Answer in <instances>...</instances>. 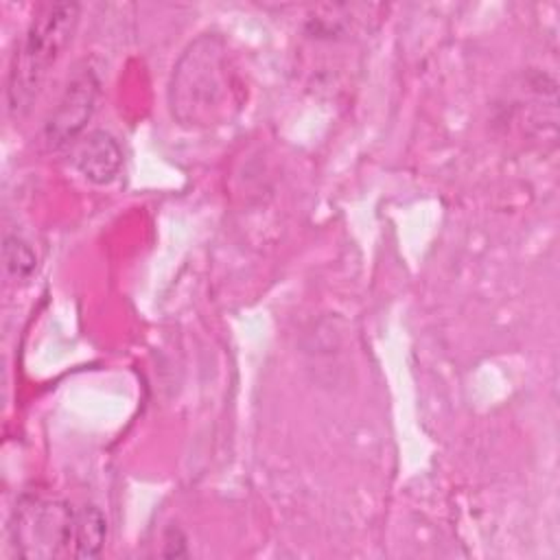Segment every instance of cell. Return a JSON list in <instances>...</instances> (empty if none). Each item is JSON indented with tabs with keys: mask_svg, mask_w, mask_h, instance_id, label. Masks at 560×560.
I'll list each match as a JSON object with an SVG mask.
<instances>
[{
	"mask_svg": "<svg viewBox=\"0 0 560 560\" xmlns=\"http://www.w3.org/2000/svg\"><path fill=\"white\" fill-rule=\"evenodd\" d=\"M2 262H4V271L9 278L24 280L35 271L37 256L24 238L7 234L2 241Z\"/></svg>",
	"mask_w": 560,
	"mask_h": 560,
	"instance_id": "obj_7",
	"label": "cell"
},
{
	"mask_svg": "<svg viewBox=\"0 0 560 560\" xmlns=\"http://www.w3.org/2000/svg\"><path fill=\"white\" fill-rule=\"evenodd\" d=\"M70 160L92 184H109L120 171L122 151L107 131H90L72 144Z\"/></svg>",
	"mask_w": 560,
	"mask_h": 560,
	"instance_id": "obj_5",
	"label": "cell"
},
{
	"mask_svg": "<svg viewBox=\"0 0 560 560\" xmlns=\"http://www.w3.org/2000/svg\"><path fill=\"white\" fill-rule=\"evenodd\" d=\"M225 44L219 35L197 37L179 57L168 101L173 116L186 127H208L217 122L232 96Z\"/></svg>",
	"mask_w": 560,
	"mask_h": 560,
	"instance_id": "obj_1",
	"label": "cell"
},
{
	"mask_svg": "<svg viewBox=\"0 0 560 560\" xmlns=\"http://www.w3.org/2000/svg\"><path fill=\"white\" fill-rule=\"evenodd\" d=\"M74 510L66 503L31 501L15 516V547L22 558H52L72 545Z\"/></svg>",
	"mask_w": 560,
	"mask_h": 560,
	"instance_id": "obj_3",
	"label": "cell"
},
{
	"mask_svg": "<svg viewBox=\"0 0 560 560\" xmlns=\"http://www.w3.org/2000/svg\"><path fill=\"white\" fill-rule=\"evenodd\" d=\"M98 88V77L90 68L74 74V79L66 85L57 107L44 125V138L50 149L74 144L81 138L88 120L94 114Z\"/></svg>",
	"mask_w": 560,
	"mask_h": 560,
	"instance_id": "obj_4",
	"label": "cell"
},
{
	"mask_svg": "<svg viewBox=\"0 0 560 560\" xmlns=\"http://www.w3.org/2000/svg\"><path fill=\"white\" fill-rule=\"evenodd\" d=\"M107 523L96 505H83L74 514L72 553L77 558H96L105 545Z\"/></svg>",
	"mask_w": 560,
	"mask_h": 560,
	"instance_id": "obj_6",
	"label": "cell"
},
{
	"mask_svg": "<svg viewBox=\"0 0 560 560\" xmlns=\"http://www.w3.org/2000/svg\"><path fill=\"white\" fill-rule=\"evenodd\" d=\"M77 24V2H48L33 13L9 68L7 103L11 114L18 116L31 107L48 70L70 44Z\"/></svg>",
	"mask_w": 560,
	"mask_h": 560,
	"instance_id": "obj_2",
	"label": "cell"
}]
</instances>
